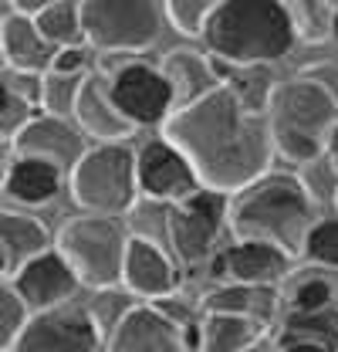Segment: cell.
Masks as SVG:
<instances>
[{
	"label": "cell",
	"instance_id": "obj_1",
	"mask_svg": "<svg viewBox=\"0 0 338 352\" xmlns=\"http://www.w3.org/2000/svg\"><path fill=\"white\" fill-rule=\"evenodd\" d=\"M163 139H169L193 163L207 190H220L227 197L271 173V122L267 116L244 109L227 85L172 112L163 126Z\"/></svg>",
	"mask_w": 338,
	"mask_h": 352
},
{
	"label": "cell",
	"instance_id": "obj_2",
	"mask_svg": "<svg viewBox=\"0 0 338 352\" xmlns=\"http://www.w3.org/2000/svg\"><path fill=\"white\" fill-rule=\"evenodd\" d=\"M318 207L308 183L295 173H267L230 200V234L237 241H260L288 258H304Z\"/></svg>",
	"mask_w": 338,
	"mask_h": 352
},
{
	"label": "cell",
	"instance_id": "obj_3",
	"mask_svg": "<svg viewBox=\"0 0 338 352\" xmlns=\"http://www.w3.org/2000/svg\"><path fill=\"white\" fill-rule=\"evenodd\" d=\"M297 41L281 0H223L203 28L213 58L230 65H274Z\"/></svg>",
	"mask_w": 338,
	"mask_h": 352
},
{
	"label": "cell",
	"instance_id": "obj_4",
	"mask_svg": "<svg viewBox=\"0 0 338 352\" xmlns=\"http://www.w3.org/2000/svg\"><path fill=\"white\" fill-rule=\"evenodd\" d=\"M267 122L278 156L291 163H315L328 153V139L338 126V98L315 78L284 82L271 102Z\"/></svg>",
	"mask_w": 338,
	"mask_h": 352
},
{
	"label": "cell",
	"instance_id": "obj_5",
	"mask_svg": "<svg viewBox=\"0 0 338 352\" xmlns=\"http://www.w3.org/2000/svg\"><path fill=\"white\" fill-rule=\"evenodd\" d=\"M126 227L115 217L102 214H82L61 223L54 248L65 254L71 271L78 274L84 288H119L122 271H126V251H128Z\"/></svg>",
	"mask_w": 338,
	"mask_h": 352
},
{
	"label": "cell",
	"instance_id": "obj_6",
	"mask_svg": "<svg viewBox=\"0 0 338 352\" xmlns=\"http://www.w3.org/2000/svg\"><path fill=\"white\" fill-rule=\"evenodd\" d=\"M139 193V160L126 142H95L71 173V197L84 214L122 217Z\"/></svg>",
	"mask_w": 338,
	"mask_h": 352
},
{
	"label": "cell",
	"instance_id": "obj_7",
	"mask_svg": "<svg viewBox=\"0 0 338 352\" xmlns=\"http://www.w3.org/2000/svg\"><path fill=\"white\" fill-rule=\"evenodd\" d=\"M84 41L98 51L132 54L159 38V0H78Z\"/></svg>",
	"mask_w": 338,
	"mask_h": 352
},
{
	"label": "cell",
	"instance_id": "obj_8",
	"mask_svg": "<svg viewBox=\"0 0 338 352\" xmlns=\"http://www.w3.org/2000/svg\"><path fill=\"white\" fill-rule=\"evenodd\" d=\"M230 227V197L220 190H196L193 197L169 207V248L183 264L203 261Z\"/></svg>",
	"mask_w": 338,
	"mask_h": 352
},
{
	"label": "cell",
	"instance_id": "obj_9",
	"mask_svg": "<svg viewBox=\"0 0 338 352\" xmlns=\"http://www.w3.org/2000/svg\"><path fill=\"white\" fill-rule=\"evenodd\" d=\"M102 332L91 311L75 302L34 311L10 352H98Z\"/></svg>",
	"mask_w": 338,
	"mask_h": 352
},
{
	"label": "cell",
	"instance_id": "obj_10",
	"mask_svg": "<svg viewBox=\"0 0 338 352\" xmlns=\"http://www.w3.org/2000/svg\"><path fill=\"white\" fill-rule=\"evenodd\" d=\"M109 82H112V95L119 109L126 112V119L135 129L159 126V122L166 126L169 116L176 112V98L163 68H153L146 61H128L109 75Z\"/></svg>",
	"mask_w": 338,
	"mask_h": 352
},
{
	"label": "cell",
	"instance_id": "obj_11",
	"mask_svg": "<svg viewBox=\"0 0 338 352\" xmlns=\"http://www.w3.org/2000/svg\"><path fill=\"white\" fill-rule=\"evenodd\" d=\"M14 149V156H34V160H47L54 166H61L65 173H75V166L84 160V153L95 146L84 129L75 119L65 116H47L41 112L34 122H27L24 129L14 135V142H3Z\"/></svg>",
	"mask_w": 338,
	"mask_h": 352
},
{
	"label": "cell",
	"instance_id": "obj_12",
	"mask_svg": "<svg viewBox=\"0 0 338 352\" xmlns=\"http://www.w3.org/2000/svg\"><path fill=\"white\" fill-rule=\"evenodd\" d=\"M135 160H139V190L146 193V200H156V204H169L172 207V204L193 197L196 190H203L193 163L169 139L146 142L135 153Z\"/></svg>",
	"mask_w": 338,
	"mask_h": 352
},
{
	"label": "cell",
	"instance_id": "obj_13",
	"mask_svg": "<svg viewBox=\"0 0 338 352\" xmlns=\"http://www.w3.org/2000/svg\"><path fill=\"white\" fill-rule=\"evenodd\" d=\"M109 352H190V339L159 305L139 302L109 336Z\"/></svg>",
	"mask_w": 338,
	"mask_h": 352
},
{
	"label": "cell",
	"instance_id": "obj_14",
	"mask_svg": "<svg viewBox=\"0 0 338 352\" xmlns=\"http://www.w3.org/2000/svg\"><path fill=\"white\" fill-rule=\"evenodd\" d=\"M7 285L17 288V295L27 302L31 311H47V308L68 305L78 292V274L71 271V264L65 261V254L58 248L38 254L34 261H27Z\"/></svg>",
	"mask_w": 338,
	"mask_h": 352
},
{
	"label": "cell",
	"instance_id": "obj_15",
	"mask_svg": "<svg viewBox=\"0 0 338 352\" xmlns=\"http://www.w3.org/2000/svg\"><path fill=\"white\" fill-rule=\"evenodd\" d=\"M291 261L284 251L260 244V241H234L213 258V278L234 281V285H271L284 281L291 274Z\"/></svg>",
	"mask_w": 338,
	"mask_h": 352
},
{
	"label": "cell",
	"instance_id": "obj_16",
	"mask_svg": "<svg viewBox=\"0 0 338 352\" xmlns=\"http://www.w3.org/2000/svg\"><path fill=\"white\" fill-rule=\"evenodd\" d=\"M122 285L135 298L159 302V298H169L179 288V271H176V261L163 251L159 241L132 234L128 237V251H126Z\"/></svg>",
	"mask_w": 338,
	"mask_h": 352
},
{
	"label": "cell",
	"instance_id": "obj_17",
	"mask_svg": "<svg viewBox=\"0 0 338 352\" xmlns=\"http://www.w3.org/2000/svg\"><path fill=\"white\" fill-rule=\"evenodd\" d=\"M75 122L84 129L91 142H128L135 135V126L126 119V112L119 109L112 82L98 72H88L75 105Z\"/></svg>",
	"mask_w": 338,
	"mask_h": 352
},
{
	"label": "cell",
	"instance_id": "obj_18",
	"mask_svg": "<svg viewBox=\"0 0 338 352\" xmlns=\"http://www.w3.org/2000/svg\"><path fill=\"white\" fill-rule=\"evenodd\" d=\"M0 51H3V68L14 72H38L44 75L58 54V47L44 41L41 28L34 17L17 14V10H3V24H0Z\"/></svg>",
	"mask_w": 338,
	"mask_h": 352
},
{
	"label": "cell",
	"instance_id": "obj_19",
	"mask_svg": "<svg viewBox=\"0 0 338 352\" xmlns=\"http://www.w3.org/2000/svg\"><path fill=\"white\" fill-rule=\"evenodd\" d=\"M7 149V163H3V197L24 207H41L47 200L58 197L61 183H65V170L47 163V160H34V156H14L10 160V146Z\"/></svg>",
	"mask_w": 338,
	"mask_h": 352
},
{
	"label": "cell",
	"instance_id": "obj_20",
	"mask_svg": "<svg viewBox=\"0 0 338 352\" xmlns=\"http://www.w3.org/2000/svg\"><path fill=\"white\" fill-rule=\"evenodd\" d=\"M51 234L38 217L24 214V210H3L0 214V267H3V281H10L27 261H34L38 254L51 251Z\"/></svg>",
	"mask_w": 338,
	"mask_h": 352
},
{
	"label": "cell",
	"instance_id": "obj_21",
	"mask_svg": "<svg viewBox=\"0 0 338 352\" xmlns=\"http://www.w3.org/2000/svg\"><path fill=\"white\" fill-rule=\"evenodd\" d=\"M163 75H166L172 98H176V112L207 98L213 88H220V75L213 65V54H200L193 47H172L163 58Z\"/></svg>",
	"mask_w": 338,
	"mask_h": 352
},
{
	"label": "cell",
	"instance_id": "obj_22",
	"mask_svg": "<svg viewBox=\"0 0 338 352\" xmlns=\"http://www.w3.org/2000/svg\"><path fill=\"white\" fill-rule=\"evenodd\" d=\"M213 65H216L220 85L230 88L244 109H251L257 116L271 112V102L281 88L271 65H230V61H220V58H213Z\"/></svg>",
	"mask_w": 338,
	"mask_h": 352
},
{
	"label": "cell",
	"instance_id": "obj_23",
	"mask_svg": "<svg viewBox=\"0 0 338 352\" xmlns=\"http://www.w3.org/2000/svg\"><path fill=\"white\" fill-rule=\"evenodd\" d=\"M267 336V325L244 315L203 311L200 322V352H244Z\"/></svg>",
	"mask_w": 338,
	"mask_h": 352
},
{
	"label": "cell",
	"instance_id": "obj_24",
	"mask_svg": "<svg viewBox=\"0 0 338 352\" xmlns=\"http://www.w3.org/2000/svg\"><path fill=\"white\" fill-rule=\"evenodd\" d=\"M203 311H227V315H244L257 322H271L278 311V288L271 285H220L203 298Z\"/></svg>",
	"mask_w": 338,
	"mask_h": 352
},
{
	"label": "cell",
	"instance_id": "obj_25",
	"mask_svg": "<svg viewBox=\"0 0 338 352\" xmlns=\"http://www.w3.org/2000/svg\"><path fill=\"white\" fill-rule=\"evenodd\" d=\"M281 346H318V349L338 352V302L325 308H311V311H297L291 308L284 315V325H281V336H278Z\"/></svg>",
	"mask_w": 338,
	"mask_h": 352
},
{
	"label": "cell",
	"instance_id": "obj_26",
	"mask_svg": "<svg viewBox=\"0 0 338 352\" xmlns=\"http://www.w3.org/2000/svg\"><path fill=\"white\" fill-rule=\"evenodd\" d=\"M34 21H38L44 41L51 44V47H75V44L84 41L82 7H78L75 0H61V3L47 7Z\"/></svg>",
	"mask_w": 338,
	"mask_h": 352
},
{
	"label": "cell",
	"instance_id": "obj_27",
	"mask_svg": "<svg viewBox=\"0 0 338 352\" xmlns=\"http://www.w3.org/2000/svg\"><path fill=\"white\" fill-rule=\"evenodd\" d=\"M281 3L295 21L301 41L322 44L332 38V0H281Z\"/></svg>",
	"mask_w": 338,
	"mask_h": 352
},
{
	"label": "cell",
	"instance_id": "obj_28",
	"mask_svg": "<svg viewBox=\"0 0 338 352\" xmlns=\"http://www.w3.org/2000/svg\"><path fill=\"white\" fill-rule=\"evenodd\" d=\"M88 75H58V72H44V91H41V112L47 116H65L75 119V105Z\"/></svg>",
	"mask_w": 338,
	"mask_h": 352
},
{
	"label": "cell",
	"instance_id": "obj_29",
	"mask_svg": "<svg viewBox=\"0 0 338 352\" xmlns=\"http://www.w3.org/2000/svg\"><path fill=\"white\" fill-rule=\"evenodd\" d=\"M135 305H139V302H135V295H132L128 288H98V292L91 295L88 311H91L98 332H102V336H112L115 325H119Z\"/></svg>",
	"mask_w": 338,
	"mask_h": 352
},
{
	"label": "cell",
	"instance_id": "obj_30",
	"mask_svg": "<svg viewBox=\"0 0 338 352\" xmlns=\"http://www.w3.org/2000/svg\"><path fill=\"white\" fill-rule=\"evenodd\" d=\"M223 0H163L169 24L186 38H203V28Z\"/></svg>",
	"mask_w": 338,
	"mask_h": 352
},
{
	"label": "cell",
	"instance_id": "obj_31",
	"mask_svg": "<svg viewBox=\"0 0 338 352\" xmlns=\"http://www.w3.org/2000/svg\"><path fill=\"white\" fill-rule=\"evenodd\" d=\"M31 315H34V311L17 295V288L3 281V288H0V349L3 352L14 349V342H17L21 332L27 329Z\"/></svg>",
	"mask_w": 338,
	"mask_h": 352
},
{
	"label": "cell",
	"instance_id": "obj_32",
	"mask_svg": "<svg viewBox=\"0 0 338 352\" xmlns=\"http://www.w3.org/2000/svg\"><path fill=\"white\" fill-rule=\"evenodd\" d=\"M38 116H41L38 105H31V102L21 98L17 91L0 85V132H3V142H14V135L24 129L27 122H34Z\"/></svg>",
	"mask_w": 338,
	"mask_h": 352
},
{
	"label": "cell",
	"instance_id": "obj_33",
	"mask_svg": "<svg viewBox=\"0 0 338 352\" xmlns=\"http://www.w3.org/2000/svg\"><path fill=\"white\" fill-rule=\"evenodd\" d=\"M304 258L322 267H338V217H322L311 227Z\"/></svg>",
	"mask_w": 338,
	"mask_h": 352
},
{
	"label": "cell",
	"instance_id": "obj_34",
	"mask_svg": "<svg viewBox=\"0 0 338 352\" xmlns=\"http://www.w3.org/2000/svg\"><path fill=\"white\" fill-rule=\"evenodd\" d=\"M325 305H335V285L328 278H304L291 292V308L297 311H311V308H325Z\"/></svg>",
	"mask_w": 338,
	"mask_h": 352
},
{
	"label": "cell",
	"instance_id": "obj_35",
	"mask_svg": "<svg viewBox=\"0 0 338 352\" xmlns=\"http://www.w3.org/2000/svg\"><path fill=\"white\" fill-rule=\"evenodd\" d=\"M47 72H58V75H88V54L82 51V44L75 47H58L54 61Z\"/></svg>",
	"mask_w": 338,
	"mask_h": 352
},
{
	"label": "cell",
	"instance_id": "obj_36",
	"mask_svg": "<svg viewBox=\"0 0 338 352\" xmlns=\"http://www.w3.org/2000/svg\"><path fill=\"white\" fill-rule=\"evenodd\" d=\"M61 0H7V10H17V14H27V17H38L41 10L54 7Z\"/></svg>",
	"mask_w": 338,
	"mask_h": 352
},
{
	"label": "cell",
	"instance_id": "obj_37",
	"mask_svg": "<svg viewBox=\"0 0 338 352\" xmlns=\"http://www.w3.org/2000/svg\"><path fill=\"white\" fill-rule=\"evenodd\" d=\"M328 163H332V170L338 173V126H335V132H332V139H328Z\"/></svg>",
	"mask_w": 338,
	"mask_h": 352
},
{
	"label": "cell",
	"instance_id": "obj_38",
	"mask_svg": "<svg viewBox=\"0 0 338 352\" xmlns=\"http://www.w3.org/2000/svg\"><path fill=\"white\" fill-rule=\"evenodd\" d=\"M244 352H281V342H271V339L264 336L260 342H254L251 349H244Z\"/></svg>",
	"mask_w": 338,
	"mask_h": 352
},
{
	"label": "cell",
	"instance_id": "obj_39",
	"mask_svg": "<svg viewBox=\"0 0 338 352\" xmlns=\"http://www.w3.org/2000/svg\"><path fill=\"white\" fill-rule=\"evenodd\" d=\"M281 352H328V349H318V346H301V342H295V346H281Z\"/></svg>",
	"mask_w": 338,
	"mask_h": 352
},
{
	"label": "cell",
	"instance_id": "obj_40",
	"mask_svg": "<svg viewBox=\"0 0 338 352\" xmlns=\"http://www.w3.org/2000/svg\"><path fill=\"white\" fill-rule=\"evenodd\" d=\"M332 38L338 41V0L332 3Z\"/></svg>",
	"mask_w": 338,
	"mask_h": 352
},
{
	"label": "cell",
	"instance_id": "obj_41",
	"mask_svg": "<svg viewBox=\"0 0 338 352\" xmlns=\"http://www.w3.org/2000/svg\"><path fill=\"white\" fill-rule=\"evenodd\" d=\"M335 210H338V186H335Z\"/></svg>",
	"mask_w": 338,
	"mask_h": 352
},
{
	"label": "cell",
	"instance_id": "obj_42",
	"mask_svg": "<svg viewBox=\"0 0 338 352\" xmlns=\"http://www.w3.org/2000/svg\"><path fill=\"white\" fill-rule=\"evenodd\" d=\"M332 3H335V0H332Z\"/></svg>",
	"mask_w": 338,
	"mask_h": 352
}]
</instances>
